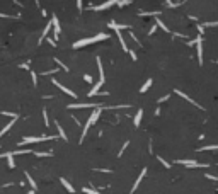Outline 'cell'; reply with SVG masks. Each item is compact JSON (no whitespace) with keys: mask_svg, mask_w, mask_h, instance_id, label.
<instances>
[{"mask_svg":"<svg viewBox=\"0 0 218 194\" xmlns=\"http://www.w3.org/2000/svg\"><path fill=\"white\" fill-rule=\"evenodd\" d=\"M109 38L107 34H104V32H99V34H96L94 38H85V39H78L77 43H73V48H82V46H89L92 44V43H99V41H106Z\"/></svg>","mask_w":218,"mask_h":194,"instance_id":"cell-1","label":"cell"},{"mask_svg":"<svg viewBox=\"0 0 218 194\" xmlns=\"http://www.w3.org/2000/svg\"><path fill=\"white\" fill-rule=\"evenodd\" d=\"M101 111H102V107H97V109H94V111H92V114H90L89 121H87V123H85V126H83V131H82V136H80V143L83 141V138H85V135H87V131H89V128L92 126V124L96 123L97 119H99Z\"/></svg>","mask_w":218,"mask_h":194,"instance_id":"cell-2","label":"cell"},{"mask_svg":"<svg viewBox=\"0 0 218 194\" xmlns=\"http://www.w3.org/2000/svg\"><path fill=\"white\" fill-rule=\"evenodd\" d=\"M53 138H56V136H54V135H50V136H46V135H43V136H26V138L19 143V146H24V145H27V143L46 141V140H53Z\"/></svg>","mask_w":218,"mask_h":194,"instance_id":"cell-3","label":"cell"},{"mask_svg":"<svg viewBox=\"0 0 218 194\" xmlns=\"http://www.w3.org/2000/svg\"><path fill=\"white\" fill-rule=\"evenodd\" d=\"M107 26L111 27V29H114V31H116V34H118V38H119V44L123 46V51H130V49H128V46H126V41H125V38H123V34H121V31L118 29V24H116L114 21H111V22H109Z\"/></svg>","mask_w":218,"mask_h":194,"instance_id":"cell-4","label":"cell"},{"mask_svg":"<svg viewBox=\"0 0 218 194\" xmlns=\"http://www.w3.org/2000/svg\"><path fill=\"white\" fill-rule=\"evenodd\" d=\"M31 148H24V150H14V152H3L0 153V159H7V157H14V155H24V153H31Z\"/></svg>","mask_w":218,"mask_h":194,"instance_id":"cell-5","label":"cell"},{"mask_svg":"<svg viewBox=\"0 0 218 194\" xmlns=\"http://www.w3.org/2000/svg\"><path fill=\"white\" fill-rule=\"evenodd\" d=\"M102 104H68V109H89V107H92V109H97V107H101Z\"/></svg>","mask_w":218,"mask_h":194,"instance_id":"cell-6","label":"cell"},{"mask_svg":"<svg viewBox=\"0 0 218 194\" xmlns=\"http://www.w3.org/2000/svg\"><path fill=\"white\" fill-rule=\"evenodd\" d=\"M51 84H53V85H56V87L60 89V90H63V92H65V94H67V95H70V97H73V99H77V94H75V92H72L70 89H67V87H65V85H61L60 82L56 80V78H51Z\"/></svg>","mask_w":218,"mask_h":194,"instance_id":"cell-7","label":"cell"},{"mask_svg":"<svg viewBox=\"0 0 218 194\" xmlns=\"http://www.w3.org/2000/svg\"><path fill=\"white\" fill-rule=\"evenodd\" d=\"M194 43H196V51H198V62H199V65H203V46H201L203 38H201V36H199V38H196Z\"/></svg>","mask_w":218,"mask_h":194,"instance_id":"cell-8","label":"cell"},{"mask_svg":"<svg viewBox=\"0 0 218 194\" xmlns=\"http://www.w3.org/2000/svg\"><path fill=\"white\" fill-rule=\"evenodd\" d=\"M177 164H182V165H187V167H208V164H199L196 160H176Z\"/></svg>","mask_w":218,"mask_h":194,"instance_id":"cell-9","label":"cell"},{"mask_svg":"<svg viewBox=\"0 0 218 194\" xmlns=\"http://www.w3.org/2000/svg\"><path fill=\"white\" fill-rule=\"evenodd\" d=\"M104 84V78H101V80L99 82H97V84L96 85H94V87L92 89H90V92H89V94H87V95H89V97H94V95H99V89H101V85H102Z\"/></svg>","mask_w":218,"mask_h":194,"instance_id":"cell-10","label":"cell"},{"mask_svg":"<svg viewBox=\"0 0 218 194\" xmlns=\"http://www.w3.org/2000/svg\"><path fill=\"white\" fill-rule=\"evenodd\" d=\"M145 174H147V169H143V170H141L140 172V175H138V179H136V181H135V184H133V187H131V191H130V192H135L136 191V189H138V186H140V182L141 181H143V177H145Z\"/></svg>","mask_w":218,"mask_h":194,"instance_id":"cell-11","label":"cell"},{"mask_svg":"<svg viewBox=\"0 0 218 194\" xmlns=\"http://www.w3.org/2000/svg\"><path fill=\"white\" fill-rule=\"evenodd\" d=\"M51 26H54V39H53V41L56 43L58 34H60V24H58V17H56V16L51 17Z\"/></svg>","mask_w":218,"mask_h":194,"instance_id":"cell-12","label":"cell"},{"mask_svg":"<svg viewBox=\"0 0 218 194\" xmlns=\"http://www.w3.org/2000/svg\"><path fill=\"white\" fill-rule=\"evenodd\" d=\"M174 92H176V94H177V95H181V97H182V99H186V100H189V102L192 104V106H196V107H199V109H203V106H199V104H198V102H196V100H192V99H191V97H189V95H186V94H184V92H181V90H174Z\"/></svg>","mask_w":218,"mask_h":194,"instance_id":"cell-13","label":"cell"},{"mask_svg":"<svg viewBox=\"0 0 218 194\" xmlns=\"http://www.w3.org/2000/svg\"><path fill=\"white\" fill-rule=\"evenodd\" d=\"M114 0H109V2H104V3H101V5H96V7H92L94 10H104V9H109V7H112L114 5Z\"/></svg>","mask_w":218,"mask_h":194,"instance_id":"cell-14","label":"cell"},{"mask_svg":"<svg viewBox=\"0 0 218 194\" xmlns=\"http://www.w3.org/2000/svg\"><path fill=\"white\" fill-rule=\"evenodd\" d=\"M60 181H61V184H63V187L67 189L68 192H72V194L75 192V187H73V186H72V184H70V182H68V181H67V179H65V177H61Z\"/></svg>","mask_w":218,"mask_h":194,"instance_id":"cell-15","label":"cell"},{"mask_svg":"<svg viewBox=\"0 0 218 194\" xmlns=\"http://www.w3.org/2000/svg\"><path fill=\"white\" fill-rule=\"evenodd\" d=\"M54 124H56V129H58V135H60V138L65 140V141H68V136H67V133L63 131V128L60 126V123H58V121H54Z\"/></svg>","mask_w":218,"mask_h":194,"instance_id":"cell-16","label":"cell"},{"mask_svg":"<svg viewBox=\"0 0 218 194\" xmlns=\"http://www.w3.org/2000/svg\"><path fill=\"white\" fill-rule=\"evenodd\" d=\"M141 118H143V109H138V113H136L135 119H133V124H135L136 128L140 126V123H141Z\"/></svg>","mask_w":218,"mask_h":194,"instance_id":"cell-17","label":"cell"},{"mask_svg":"<svg viewBox=\"0 0 218 194\" xmlns=\"http://www.w3.org/2000/svg\"><path fill=\"white\" fill-rule=\"evenodd\" d=\"M24 174H26V179H27V182H29V187H31V191H36V189H38V186H36L34 179L31 177V174H27V172H24Z\"/></svg>","mask_w":218,"mask_h":194,"instance_id":"cell-18","label":"cell"},{"mask_svg":"<svg viewBox=\"0 0 218 194\" xmlns=\"http://www.w3.org/2000/svg\"><path fill=\"white\" fill-rule=\"evenodd\" d=\"M50 29H51V22H50V24H46V26H45V29H43V34H41V38H39V41H38L39 44H41V43H43V39H45L46 36H48Z\"/></svg>","mask_w":218,"mask_h":194,"instance_id":"cell-19","label":"cell"},{"mask_svg":"<svg viewBox=\"0 0 218 194\" xmlns=\"http://www.w3.org/2000/svg\"><path fill=\"white\" fill-rule=\"evenodd\" d=\"M154 84V80H152V78H148L147 82H145L143 85H141V89H140V94H145V92L148 90V89H150V85Z\"/></svg>","mask_w":218,"mask_h":194,"instance_id":"cell-20","label":"cell"},{"mask_svg":"<svg viewBox=\"0 0 218 194\" xmlns=\"http://www.w3.org/2000/svg\"><path fill=\"white\" fill-rule=\"evenodd\" d=\"M16 121H17V119H12V121H10V123H9V124H5V126H3V128H2V131H0V136H3V135H5V133H7V131H9V129H10V128H12V126H14V123H16Z\"/></svg>","mask_w":218,"mask_h":194,"instance_id":"cell-21","label":"cell"},{"mask_svg":"<svg viewBox=\"0 0 218 194\" xmlns=\"http://www.w3.org/2000/svg\"><path fill=\"white\" fill-rule=\"evenodd\" d=\"M96 62H97V68H99V78H104V68H102V63H101V56H97Z\"/></svg>","mask_w":218,"mask_h":194,"instance_id":"cell-22","label":"cell"},{"mask_svg":"<svg viewBox=\"0 0 218 194\" xmlns=\"http://www.w3.org/2000/svg\"><path fill=\"white\" fill-rule=\"evenodd\" d=\"M162 10H150V12H145V10H141L140 16H160Z\"/></svg>","mask_w":218,"mask_h":194,"instance_id":"cell-23","label":"cell"},{"mask_svg":"<svg viewBox=\"0 0 218 194\" xmlns=\"http://www.w3.org/2000/svg\"><path fill=\"white\" fill-rule=\"evenodd\" d=\"M155 26H159V27H160V29H164L165 32H169V27H167V26H165V24L162 22L160 19H157V21H155Z\"/></svg>","mask_w":218,"mask_h":194,"instance_id":"cell-24","label":"cell"},{"mask_svg":"<svg viewBox=\"0 0 218 194\" xmlns=\"http://www.w3.org/2000/svg\"><path fill=\"white\" fill-rule=\"evenodd\" d=\"M82 191L85 192V194H102V192L96 191V189H90V187H82Z\"/></svg>","mask_w":218,"mask_h":194,"instance_id":"cell-25","label":"cell"},{"mask_svg":"<svg viewBox=\"0 0 218 194\" xmlns=\"http://www.w3.org/2000/svg\"><path fill=\"white\" fill-rule=\"evenodd\" d=\"M34 153H36V157H41V159L43 157H53L51 152H34Z\"/></svg>","mask_w":218,"mask_h":194,"instance_id":"cell-26","label":"cell"},{"mask_svg":"<svg viewBox=\"0 0 218 194\" xmlns=\"http://www.w3.org/2000/svg\"><path fill=\"white\" fill-rule=\"evenodd\" d=\"M218 146L216 145H208V146H199L198 148V152H203V150H216Z\"/></svg>","mask_w":218,"mask_h":194,"instance_id":"cell-27","label":"cell"},{"mask_svg":"<svg viewBox=\"0 0 218 194\" xmlns=\"http://www.w3.org/2000/svg\"><path fill=\"white\" fill-rule=\"evenodd\" d=\"M2 114H3V116L12 118V119H17V118H19V114H16V113H7V111H2Z\"/></svg>","mask_w":218,"mask_h":194,"instance_id":"cell-28","label":"cell"},{"mask_svg":"<svg viewBox=\"0 0 218 194\" xmlns=\"http://www.w3.org/2000/svg\"><path fill=\"white\" fill-rule=\"evenodd\" d=\"M43 119H45V126H50V119H48V113H46V109L43 111Z\"/></svg>","mask_w":218,"mask_h":194,"instance_id":"cell-29","label":"cell"},{"mask_svg":"<svg viewBox=\"0 0 218 194\" xmlns=\"http://www.w3.org/2000/svg\"><path fill=\"white\" fill-rule=\"evenodd\" d=\"M157 160H160V164H162L165 169H170V164H169V162H165V160L162 159V157H157Z\"/></svg>","mask_w":218,"mask_h":194,"instance_id":"cell-30","label":"cell"},{"mask_svg":"<svg viewBox=\"0 0 218 194\" xmlns=\"http://www.w3.org/2000/svg\"><path fill=\"white\" fill-rule=\"evenodd\" d=\"M7 160H9V167L10 169L16 167V160H14V157H7Z\"/></svg>","mask_w":218,"mask_h":194,"instance_id":"cell-31","label":"cell"},{"mask_svg":"<svg viewBox=\"0 0 218 194\" xmlns=\"http://www.w3.org/2000/svg\"><path fill=\"white\" fill-rule=\"evenodd\" d=\"M130 0H121V2H116V5H119V7H125V5H130Z\"/></svg>","mask_w":218,"mask_h":194,"instance_id":"cell-32","label":"cell"},{"mask_svg":"<svg viewBox=\"0 0 218 194\" xmlns=\"http://www.w3.org/2000/svg\"><path fill=\"white\" fill-rule=\"evenodd\" d=\"M54 63H56V65H60V67H61V68H63V70H65V72H68V67H67V65H63V63H61V62H60V60H58V58H56V60H54Z\"/></svg>","mask_w":218,"mask_h":194,"instance_id":"cell-33","label":"cell"},{"mask_svg":"<svg viewBox=\"0 0 218 194\" xmlns=\"http://www.w3.org/2000/svg\"><path fill=\"white\" fill-rule=\"evenodd\" d=\"M31 80H32V84H34V85L38 84V75H36L34 72H31Z\"/></svg>","mask_w":218,"mask_h":194,"instance_id":"cell-34","label":"cell"},{"mask_svg":"<svg viewBox=\"0 0 218 194\" xmlns=\"http://www.w3.org/2000/svg\"><path fill=\"white\" fill-rule=\"evenodd\" d=\"M205 177H206V179H210V181H216V179H218L216 175H211V174H205Z\"/></svg>","mask_w":218,"mask_h":194,"instance_id":"cell-35","label":"cell"},{"mask_svg":"<svg viewBox=\"0 0 218 194\" xmlns=\"http://www.w3.org/2000/svg\"><path fill=\"white\" fill-rule=\"evenodd\" d=\"M128 145H130V141H125V145H123V148H121V152H119V153H118V155H119V157H121V155H123V152H125V150H126V146H128Z\"/></svg>","mask_w":218,"mask_h":194,"instance_id":"cell-36","label":"cell"},{"mask_svg":"<svg viewBox=\"0 0 218 194\" xmlns=\"http://www.w3.org/2000/svg\"><path fill=\"white\" fill-rule=\"evenodd\" d=\"M83 80H85V82H89V84H90V82H92L94 78L90 77V75H83Z\"/></svg>","mask_w":218,"mask_h":194,"instance_id":"cell-37","label":"cell"},{"mask_svg":"<svg viewBox=\"0 0 218 194\" xmlns=\"http://www.w3.org/2000/svg\"><path fill=\"white\" fill-rule=\"evenodd\" d=\"M169 97H170V94H165L164 97H160V99H159V102H164V100H167V99H169Z\"/></svg>","mask_w":218,"mask_h":194,"instance_id":"cell-38","label":"cell"},{"mask_svg":"<svg viewBox=\"0 0 218 194\" xmlns=\"http://www.w3.org/2000/svg\"><path fill=\"white\" fill-rule=\"evenodd\" d=\"M128 53H130V55H131V58H133V60H135V62H136V53H135V51H133V49H130V51H128Z\"/></svg>","mask_w":218,"mask_h":194,"instance_id":"cell-39","label":"cell"},{"mask_svg":"<svg viewBox=\"0 0 218 194\" xmlns=\"http://www.w3.org/2000/svg\"><path fill=\"white\" fill-rule=\"evenodd\" d=\"M53 73H56V68H54V70H50V72H45L43 75H53Z\"/></svg>","mask_w":218,"mask_h":194,"instance_id":"cell-40","label":"cell"},{"mask_svg":"<svg viewBox=\"0 0 218 194\" xmlns=\"http://www.w3.org/2000/svg\"><path fill=\"white\" fill-rule=\"evenodd\" d=\"M155 31H157V26H152V27H150V32H148V34H150V36H152V34H154V32H155Z\"/></svg>","mask_w":218,"mask_h":194,"instance_id":"cell-41","label":"cell"},{"mask_svg":"<svg viewBox=\"0 0 218 194\" xmlns=\"http://www.w3.org/2000/svg\"><path fill=\"white\" fill-rule=\"evenodd\" d=\"M21 68H24V70H29V63H22V65H21Z\"/></svg>","mask_w":218,"mask_h":194,"instance_id":"cell-42","label":"cell"},{"mask_svg":"<svg viewBox=\"0 0 218 194\" xmlns=\"http://www.w3.org/2000/svg\"><path fill=\"white\" fill-rule=\"evenodd\" d=\"M198 31H199V32H201V34H203V32H205V27H203L201 24H199V26H198Z\"/></svg>","mask_w":218,"mask_h":194,"instance_id":"cell-43","label":"cell"},{"mask_svg":"<svg viewBox=\"0 0 218 194\" xmlns=\"http://www.w3.org/2000/svg\"><path fill=\"white\" fill-rule=\"evenodd\" d=\"M0 17H5V19H10V16H9V14H2V12H0Z\"/></svg>","mask_w":218,"mask_h":194,"instance_id":"cell-44","label":"cell"},{"mask_svg":"<svg viewBox=\"0 0 218 194\" xmlns=\"http://www.w3.org/2000/svg\"><path fill=\"white\" fill-rule=\"evenodd\" d=\"M196 43H194V39H191V41H187V46H194Z\"/></svg>","mask_w":218,"mask_h":194,"instance_id":"cell-45","label":"cell"},{"mask_svg":"<svg viewBox=\"0 0 218 194\" xmlns=\"http://www.w3.org/2000/svg\"><path fill=\"white\" fill-rule=\"evenodd\" d=\"M36 191H27V194H34Z\"/></svg>","mask_w":218,"mask_h":194,"instance_id":"cell-46","label":"cell"}]
</instances>
